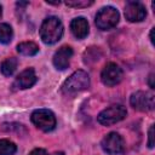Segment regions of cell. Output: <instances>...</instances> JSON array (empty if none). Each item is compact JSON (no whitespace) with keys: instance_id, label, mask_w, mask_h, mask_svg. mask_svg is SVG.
I'll list each match as a JSON object with an SVG mask.
<instances>
[{"instance_id":"cell-1","label":"cell","mask_w":155,"mask_h":155,"mask_svg":"<svg viewBox=\"0 0 155 155\" xmlns=\"http://www.w3.org/2000/svg\"><path fill=\"white\" fill-rule=\"evenodd\" d=\"M62 35H63V24L58 17L50 16L44 19L40 27V38L45 44L47 45L56 44L58 40H61Z\"/></svg>"},{"instance_id":"cell-2","label":"cell","mask_w":155,"mask_h":155,"mask_svg":"<svg viewBox=\"0 0 155 155\" xmlns=\"http://www.w3.org/2000/svg\"><path fill=\"white\" fill-rule=\"evenodd\" d=\"M90 86V76L84 70L74 71L62 85V93L65 96H74L85 91Z\"/></svg>"},{"instance_id":"cell-3","label":"cell","mask_w":155,"mask_h":155,"mask_svg":"<svg viewBox=\"0 0 155 155\" xmlns=\"http://www.w3.org/2000/svg\"><path fill=\"white\" fill-rule=\"evenodd\" d=\"M120 19V15L116 8L107 6L101 8L96 15V25L101 30H109L114 28Z\"/></svg>"},{"instance_id":"cell-4","label":"cell","mask_w":155,"mask_h":155,"mask_svg":"<svg viewBox=\"0 0 155 155\" xmlns=\"http://www.w3.org/2000/svg\"><path fill=\"white\" fill-rule=\"evenodd\" d=\"M127 115V110L124 105L121 104H114L107 109H104L103 111L99 113V115L97 116V120L101 125L104 126H109L113 124H116L121 120H124Z\"/></svg>"},{"instance_id":"cell-5","label":"cell","mask_w":155,"mask_h":155,"mask_svg":"<svg viewBox=\"0 0 155 155\" xmlns=\"http://www.w3.org/2000/svg\"><path fill=\"white\" fill-rule=\"evenodd\" d=\"M31 122L44 132H50L56 127V116L48 109H38L31 114Z\"/></svg>"},{"instance_id":"cell-6","label":"cell","mask_w":155,"mask_h":155,"mask_svg":"<svg viewBox=\"0 0 155 155\" xmlns=\"http://www.w3.org/2000/svg\"><path fill=\"white\" fill-rule=\"evenodd\" d=\"M130 103L133 107V109H136L138 111H150L154 109L155 98L151 92L137 91L131 96Z\"/></svg>"},{"instance_id":"cell-7","label":"cell","mask_w":155,"mask_h":155,"mask_svg":"<svg viewBox=\"0 0 155 155\" xmlns=\"http://www.w3.org/2000/svg\"><path fill=\"white\" fill-rule=\"evenodd\" d=\"M122 78H124L122 69L116 63H113V62L105 64V67L101 73L102 82L105 86H115L122 80Z\"/></svg>"},{"instance_id":"cell-8","label":"cell","mask_w":155,"mask_h":155,"mask_svg":"<svg viewBox=\"0 0 155 155\" xmlns=\"http://www.w3.org/2000/svg\"><path fill=\"white\" fill-rule=\"evenodd\" d=\"M101 145H102V149L108 154H111V155L120 154L124 150V139L119 133L110 132L102 139Z\"/></svg>"},{"instance_id":"cell-9","label":"cell","mask_w":155,"mask_h":155,"mask_svg":"<svg viewBox=\"0 0 155 155\" xmlns=\"http://www.w3.org/2000/svg\"><path fill=\"white\" fill-rule=\"evenodd\" d=\"M147 16L145 7L138 1H128L125 6V17L130 22H142Z\"/></svg>"},{"instance_id":"cell-10","label":"cell","mask_w":155,"mask_h":155,"mask_svg":"<svg viewBox=\"0 0 155 155\" xmlns=\"http://www.w3.org/2000/svg\"><path fill=\"white\" fill-rule=\"evenodd\" d=\"M73 56V48L68 45L59 47L53 54V65L58 70H64L69 67L70 58Z\"/></svg>"},{"instance_id":"cell-11","label":"cell","mask_w":155,"mask_h":155,"mask_svg":"<svg viewBox=\"0 0 155 155\" xmlns=\"http://www.w3.org/2000/svg\"><path fill=\"white\" fill-rule=\"evenodd\" d=\"M36 80H38V78L35 75L34 69L27 68L16 78V80L13 82V87L18 88V90H25V88L31 87L36 82Z\"/></svg>"},{"instance_id":"cell-12","label":"cell","mask_w":155,"mask_h":155,"mask_svg":"<svg viewBox=\"0 0 155 155\" xmlns=\"http://www.w3.org/2000/svg\"><path fill=\"white\" fill-rule=\"evenodd\" d=\"M70 30L76 39H85L88 35V22L84 17H76L70 23Z\"/></svg>"},{"instance_id":"cell-13","label":"cell","mask_w":155,"mask_h":155,"mask_svg":"<svg viewBox=\"0 0 155 155\" xmlns=\"http://www.w3.org/2000/svg\"><path fill=\"white\" fill-rule=\"evenodd\" d=\"M17 51L23 56H34L39 52V46L33 41H25L17 45Z\"/></svg>"},{"instance_id":"cell-14","label":"cell","mask_w":155,"mask_h":155,"mask_svg":"<svg viewBox=\"0 0 155 155\" xmlns=\"http://www.w3.org/2000/svg\"><path fill=\"white\" fill-rule=\"evenodd\" d=\"M17 64H18V61L15 57H10V58L5 59L2 62V64H1V68H0L1 69V73L5 76H11L15 73V70L17 68Z\"/></svg>"},{"instance_id":"cell-15","label":"cell","mask_w":155,"mask_h":155,"mask_svg":"<svg viewBox=\"0 0 155 155\" xmlns=\"http://www.w3.org/2000/svg\"><path fill=\"white\" fill-rule=\"evenodd\" d=\"M13 31L10 24L7 23H0V42L1 44H8L12 40Z\"/></svg>"},{"instance_id":"cell-16","label":"cell","mask_w":155,"mask_h":155,"mask_svg":"<svg viewBox=\"0 0 155 155\" xmlns=\"http://www.w3.org/2000/svg\"><path fill=\"white\" fill-rule=\"evenodd\" d=\"M17 147L13 142L8 139H0V155H13Z\"/></svg>"},{"instance_id":"cell-17","label":"cell","mask_w":155,"mask_h":155,"mask_svg":"<svg viewBox=\"0 0 155 155\" xmlns=\"http://www.w3.org/2000/svg\"><path fill=\"white\" fill-rule=\"evenodd\" d=\"M64 4L70 7H87V6H91L93 1L92 0H67Z\"/></svg>"},{"instance_id":"cell-18","label":"cell","mask_w":155,"mask_h":155,"mask_svg":"<svg viewBox=\"0 0 155 155\" xmlns=\"http://www.w3.org/2000/svg\"><path fill=\"white\" fill-rule=\"evenodd\" d=\"M148 136H149L148 147H149V148H153V147H154V125H151V126H150L149 132H148Z\"/></svg>"},{"instance_id":"cell-19","label":"cell","mask_w":155,"mask_h":155,"mask_svg":"<svg viewBox=\"0 0 155 155\" xmlns=\"http://www.w3.org/2000/svg\"><path fill=\"white\" fill-rule=\"evenodd\" d=\"M29 155H48V154H47V151H46L45 149H41V148H36V149L31 150Z\"/></svg>"},{"instance_id":"cell-20","label":"cell","mask_w":155,"mask_h":155,"mask_svg":"<svg viewBox=\"0 0 155 155\" xmlns=\"http://www.w3.org/2000/svg\"><path fill=\"white\" fill-rule=\"evenodd\" d=\"M154 74H150V76H149V86L151 87V88H154L155 87V85H154Z\"/></svg>"},{"instance_id":"cell-21","label":"cell","mask_w":155,"mask_h":155,"mask_svg":"<svg viewBox=\"0 0 155 155\" xmlns=\"http://www.w3.org/2000/svg\"><path fill=\"white\" fill-rule=\"evenodd\" d=\"M154 31H155V28H153V29L150 30V41H151L153 45H154Z\"/></svg>"},{"instance_id":"cell-22","label":"cell","mask_w":155,"mask_h":155,"mask_svg":"<svg viewBox=\"0 0 155 155\" xmlns=\"http://www.w3.org/2000/svg\"><path fill=\"white\" fill-rule=\"evenodd\" d=\"M1 16H2V7H1V5H0V18H1Z\"/></svg>"}]
</instances>
